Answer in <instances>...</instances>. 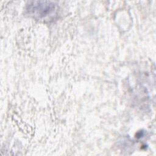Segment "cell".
Returning a JSON list of instances; mask_svg holds the SVG:
<instances>
[{
	"label": "cell",
	"mask_w": 156,
	"mask_h": 156,
	"mask_svg": "<svg viewBox=\"0 0 156 156\" xmlns=\"http://www.w3.org/2000/svg\"><path fill=\"white\" fill-rule=\"evenodd\" d=\"M58 7L51 1H32L27 5V13L35 19L40 20H51L57 14Z\"/></svg>",
	"instance_id": "obj_1"
}]
</instances>
